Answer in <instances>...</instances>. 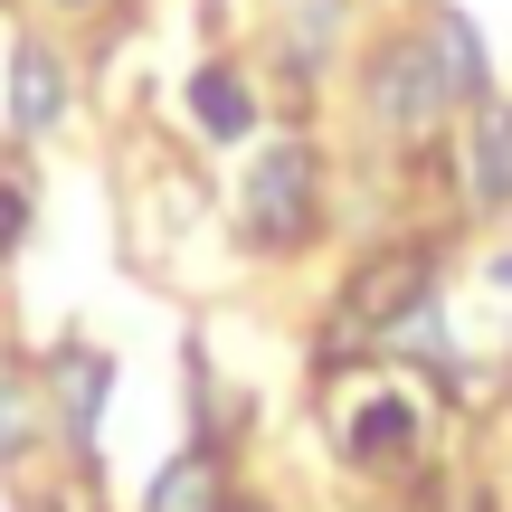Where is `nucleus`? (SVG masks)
I'll return each mask as SVG.
<instances>
[{
    "mask_svg": "<svg viewBox=\"0 0 512 512\" xmlns=\"http://www.w3.org/2000/svg\"><path fill=\"white\" fill-rule=\"evenodd\" d=\"M238 219H247L256 247H294V238H313V152H304V143H275L266 162L247 171Z\"/></svg>",
    "mask_w": 512,
    "mask_h": 512,
    "instance_id": "1",
    "label": "nucleus"
},
{
    "mask_svg": "<svg viewBox=\"0 0 512 512\" xmlns=\"http://www.w3.org/2000/svg\"><path fill=\"white\" fill-rule=\"evenodd\" d=\"M370 105H380V124H399V133H427L456 95H446V76H437V48L427 38H399V48L380 57V76H370Z\"/></svg>",
    "mask_w": 512,
    "mask_h": 512,
    "instance_id": "2",
    "label": "nucleus"
},
{
    "mask_svg": "<svg viewBox=\"0 0 512 512\" xmlns=\"http://www.w3.org/2000/svg\"><path fill=\"white\" fill-rule=\"evenodd\" d=\"M408 304H427V256H418V247H389V256H370V266L351 275L342 323H351V332H389Z\"/></svg>",
    "mask_w": 512,
    "mask_h": 512,
    "instance_id": "3",
    "label": "nucleus"
},
{
    "mask_svg": "<svg viewBox=\"0 0 512 512\" xmlns=\"http://www.w3.org/2000/svg\"><path fill=\"white\" fill-rule=\"evenodd\" d=\"M465 190L475 209H512V105L494 95L475 105V133H465Z\"/></svg>",
    "mask_w": 512,
    "mask_h": 512,
    "instance_id": "4",
    "label": "nucleus"
},
{
    "mask_svg": "<svg viewBox=\"0 0 512 512\" xmlns=\"http://www.w3.org/2000/svg\"><path fill=\"white\" fill-rule=\"evenodd\" d=\"M57 114H67V76H57V57L38 48H10V124L19 133H57Z\"/></svg>",
    "mask_w": 512,
    "mask_h": 512,
    "instance_id": "5",
    "label": "nucleus"
},
{
    "mask_svg": "<svg viewBox=\"0 0 512 512\" xmlns=\"http://www.w3.org/2000/svg\"><path fill=\"white\" fill-rule=\"evenodd\" d=\"M427 48H437V76H446V95H484V86H494L484 29H475L465 10H437V19H427Z\"/></svg>",
    "mask_w": 512,
    "mask_h": 512,
    "instance_id": "6",
    "label": "nucleus"
},
{
    "mask_svg": "<svg viewBox=\"0 0 512 512\" xmlns=\"http://www.w3.org/2000/svg\"><path fill=\"white\" fill-rule=\"evenodd\" d=\"M190 114H200L209 143H238V133L256 124V95H247L238 67H200V76H190Z\"/></svg>",
    "mask_w": 512,
    "mask_h": 512,
    "instance_id": "7",
    "label": "nucleus"
},
{
    "mask_svg": "<svg viewBox=\"0 0 512 512\" xmlns=\"http://www.w3.org/2000/svg\"><path fill=\"white\" fill-rule=\"evenodd\" d=\"M408 446H418V408H408L399 389H389V399H361V408H351V456H361V465L408 456Z\"/></svg>",
    "mask_w": 512,
    "mask_h": 512,
    "instance_id": "8",
    "label": "nucleus"
},
{
    "mask_svg": "<svg viewBox=\"0 0 512 512\" xmlns=\"http://www.w3.org/2000/svg\"><path fill=\"white\" fill-rule=\"evenodd\" d=\"M105 389H114V361H105V351H67V361H57V399H67V427H76V437H95Z\"/></svg>",
    "mask_w": 512,
    "mask_h": 512,
    "instance_id": "9",
    "label": "nucleus"
},
{
    "mask_svg": "<svg viewBox=\"0 0 512 512\" xmlns=\"http://www.w3.org/2000/svg\"><path fill=\"white\" fill-rule=\"evenodd\" d=\"M143 512H219V465L209 456H171L162 475H152Z\"/></svg>",
    "mask_w": 512,
    "mask_h": 512,
    "instance_id": "10",
    "label": "nucleus"
},
{
    "mask_svg": "<svg viewBox=\"0 0 512 512\" xmlns=\"http://www.w3.org/2000/svg\"><path fill=\"white\" fill-rule=\"evenodd\" d=\"M389 351H408V361H446V323H437V304H408L399 323L380 332Z\"/></svg>",
    "mask_w": 512,
    "mask_h": 512,
    "instance_id": "11",
    "label": "nucleus"
},
{
    "mask_svg": "<svg viewBox=\"0 0 512 512\" xmlns=\"http://www.w3.org/2000/svg\"><path fill=\"white\" fill-rule=\"evenodd\" d=\"M19 228H29V181H19V171H0V247H10Z\"/></svg>",
    "mask_w": 512,
    "mask_h": 512,
    "instance_id": "12",
    "label": "nucleus"
},
{
    "mask_svg": "<svg viewBox=\"0 0 512 512\" xmlns=\"http://www.w3.org/2000/svg\"><path fill=\"white\" fill-rule=\"evenodd\" d=\"M19 446H29V399L0 380V456H19Z\"/></svg>",
    "mask_w": 512,
    "mask_h": 512,
    "instance_id": "13",
    "label": "nucleus"
},
{
    "mask_svg": "<svg viewBox=\"0 0 512 512\" xmlns=\"http://www.w3.org/2000/svg\"><path fill=\"white\" fill-rule=\"evenodd\" d=\"M494 275H503V285H512V256H503V266H494Z\"/></svg>",
    "mask_w": 512,
    "mask_h": 512,
    "instance_id": "14",
    "label": "nucleus"
}]
</instances>
